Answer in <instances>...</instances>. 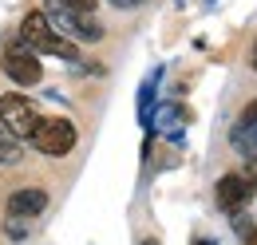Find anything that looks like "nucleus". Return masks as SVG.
<instances>
[{
	"label": "nucleus",
	"mask_w": 257,
	"mask_h": 245,
	"mask_svg": "<svg viewBox=\"0 0 257 245\" xmlns=\"http://www.w3.org/2000/svg\"><path fill=\"white\" fill-rule=\"evenodd\" d=\"M60 36H71V40H79V44H99L103 40V28H99V20L91 12H79V8H71L64 0H48V12H44Z\"/></svg>",
	"instance_id": "obj_2"
},
{
	"label": "nucleus",
	"mask_w": 257,
	"mask_h": 245,
	"mask_svg": "<svg viewBox=\"0 0 257 245\" xmlns=\"http://www.w3.org/2000/svg\"><path fill=\"white\" fill-rule=\"evenodd\" d=\"M194 245H214V241H206V237H198V241H194Z\"/></svg>",
	"instance_id": "obj_15"
},
{
	"label": "nucleus",
	"mask_w": 257,
	"mask_h": 245,
	"mask_svg": "<svg viewBox=\"0 0 257 245\" xmlns=\"http://www.w3.org/2000/svg\"><path fill=\"white\" fill-rule=\"evenodd\" d=\"M20 40L32 48L36 56H56V60H79V44H71L60 28L44 16V12H28L20 20Z\"/></svg>",
	"instance_id": "obj_1"
},
{
	"label": "nucleus",
	"mask_w": 257,
	"mask_h": 245,
	"mask_svg": "<svg viewBox=\"0 0 257 245\" xmlns=\"http://www.w3.org/2000/svg\"><path fill=\"white\" fill-rule=\"evenodd\" d=\"M249 67L257 71V40H253V48H249Z\"/></svg>",
	"instance_id": "obj_14"
},
{
	"label": "nucleus",
	"mask_w": 257,
	"mask_h": 245,
	"mask_svg": "<svg viewBox=\"0 0 257 245\" xmlns=\"http://www.w3.org/2000/svg\"><path fill=\"white\" fill-rule=\"evenodd\" d=\"M75 139H79V131H75V122H71V119H40V122H36V131L28 135V143H32L40 154H48V158H64V154H71Z\"/></svg>",
	"instance_id": "obj_3"
},
{
	"label": "nucleus",
	"mask_w": 257,
	"mask_h": 245,
	"mask_svg": "<svg viewBox=\"0 0 257 245\" xmlns=\"http://www.w3.org/2000/svg\"><path fill=\"white\" fill-rule=\"evenodd\" d=\"M4 233H8V237H16V241H20V237H24V233H28V221H24V217H8V225H4Z\"/></svg>",
	"instance_id": "obj_11"
},
{
	"label": "nucleus",
	"mask_w": 257,
	"mask_h": 245,
	"mask_svg": "<svg viewBox=\"0 0 257 245\" xmlns=\"http://www.w3.org/2000/svg\"><path fill=\"white\" fill-rule=\"evenodd\" d=\"M155 87H159V71H151V75H147V83H143V91H139V119H143L147 131H151V103H155Z\"/></svg>",
	"instance_id": "obj_9"
},
{
	"label": "nucleus",
	"mask_w": 257,
	"mask_h": 245,
	"mask_svg": "<svg viewBox=\"0 0 257 245\" xmlns=\"http://www.w3.org/2000/svg\"><path fill=\"white\" fill-rule=\"evenodd\" d=\"M0 162H4V166H16V162H20V139H12V135L4 131V122H0Z\"/></svg>",
	"instance_id": "obj_10"
},
{
	"label": "nucleus",
	"mask_w": 257,
	"mask_h": 245,
	"mask_svg": "<svg viewBox=\"0 0 257 245\" xmlns=\"http://www.w3.org/2000/svg\"><path fill=\"white\" fill-rule=\"evenodd\" d=\"M71 8H79V12H95V0H64Z\"/></svg>",
	"instance_id": "obj_12"
},
{
	"label": "nucleus",
	"mask_w": 257,
	"mask_h": 245,
	"mask_svg": "<svg viewBox=\"0 0 257 245\" xmlns=\"http://www.w3.org/2000/svg\"><path fill=\"white\" fill-rule=\"evenodd\" d=\"M111 4H115V8H139L143 0H111Z\"/></svg>",
	"instance_id": "obj_13"
},
{
	"label": "nucleus",
	"mask_w": 257,
	"mask_h": 245,
	"mask_svg": "<svg viewBox=\"0 0 257 245\" xmlns=\"http://www.w3.org/2000/svg\"><path fill=\"white\" fill-rule=\"evenodd\" d=\"M48 210V190L44 186H20V190H12L8 194V217H24V221H32Z\"/></svg>",
	"instance_id": "obj_8"
},
{
	"label": "nucleus",
	"mask_w": 257,
	"mask_h": 245,
	"mask_svg": "<svg viewBox=\"0 0 257 245\" xmlns=\"http://www.w3.org/2000/svg\"><path fill=\"white\" fill-rule=\"evenodd\" d=\"M229 147L241 154L245 162H257V99L241 107V115L229 127Z\"/></svg>",
	"instance_id": "obj_7"
},
{
	"label": "nucleus",
	"mask_w": 257,
	"mask_h": 245,
	"mask_svg": "<svg viewBox=\"0 0 257 245\" xmlns=\"http://www.w3.org/2000/svg\"><path fill=\"white\" fill-rule=\"evenodd\" d=\"M0 122H4V131L12 135V139H28L36 131V122H40V115H36V107L28 103V95H0Z\"/></svg>",
	"instance_id": "obj_6"
},
{
	"label": "nucleus",
	"mask_w": 257,
	"mask_h": 245,
	"mask_svg": "<svg viewBox=\"0 0 257 245\" xmlns=\"http://www.w3.org/2000/svg\"><path fill=\"white\" fill-rule=\"evenodd\" d=\"M253 190H257V174H253V170H233V174L218 178V186H214V202H218L222 214L237 217L245 206H249Z\"/></svg>",
	"instance_id": "obj_4"
},
{
	"label": "nucleus",
	"mask_w": 257,
	"mask_h": 245,
	"mask_svg": "<svg viewBox=\"0 0 257 245\" xmlns=\"http://www.w3.org/2000/svg\"><path fill=\"white\" fill-rule=\"evenodd\" d=\"M0 67H4V75L16 83V87H32L44 79V67L36 60V52L20 40V44H8L4 48V56H0Z\"/></svg>",
	"instance_id": "obj_5"
}]
</instances>
